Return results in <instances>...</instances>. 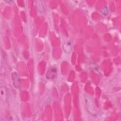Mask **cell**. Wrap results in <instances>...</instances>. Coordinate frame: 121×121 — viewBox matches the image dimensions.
<instances>
[{"mask_svg":"<svg viewBox=\"0 0 121 121\" xmlns=\"http://www.w3.org/2000/svg\"><path fill=\"white\" fill-rule=\"evenodd\" d=\"M56 69H50L47 74V78L50 79H53L56 76Z\"/></svg>","mask_w":121,"mask_h":121,"instance_id":"obj_1","label":"cell"},{"mask_svg":"<svg viewBox=\"0 0 121 121\" xmlns=\"http://www.w3.org/2000/svg\"><path fill=\"white\" fill-rule=\"evenodd\" d=\"M63 50L64 51L66 52L67 53H69L71 51L72 49V46L71 43L70 42H68L67 43H65L63 46Z\"/></svg>","mask_w":121,"mask_h":121,"instance_id":"obj_2","label":"cell"},{"mask_svg":"<svg viewBox=\"0 0 121 121\" xmlns=\"http://www.w3.org/2000/svg\"><path fill=\"white\" fill-rule=\"evenodd\" d=\"M12 75L14 76V77H15V79L13 78V80L14 83L13 84L14 86L17 88L19 87V78L18 77V75L16 73H13Z\"/></svg>","mask_w":121,"mask_h":121,"instance_id":"obj_3","label":"cell"}]
</instances>
